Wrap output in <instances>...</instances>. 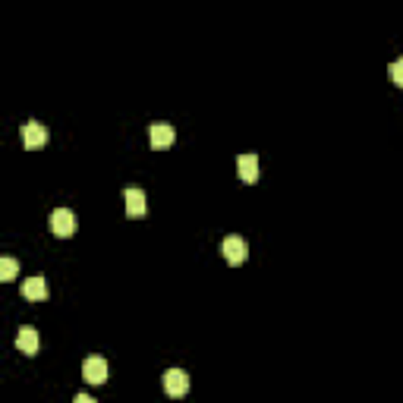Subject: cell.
<instances>
[{"label":"cell","mask_w":403,"mask_h":403,"mask_svg":"<svg viewBox=\"0 0 403 403\" xmlns=\"http://www.w3.org/2000/svg\"><path fill=\"white\" fill-rule=\"evenodd\" d=\"M73 403H94V397H88V394H76V400Z\"/></svg>","instance_id":"cell-13"},{"label":"cell","mask_w":403,"mask_h":403,"mask_svg":"<svg viewBox=\"0 0 403 403\" xmlns=\"http://www.w3.org/2000/svg\"><path fill=\"white\" fill-rule=\"evenodd\" d=\"M123 208H126V214L129 218H142L145 214V192L142 189H136V186H129V189H123Z\"/></svg>","instance_id":"cell-6"},{"label":"cell","mask_w":403,"mask_h":403,"mask_svg":"<svg viewBox=\"0 0 403 403\" xmlns=\"http://www.w3.org/2000/svg\"><path fill=\"white\" fill-rule=\"evenodd\" d=\"M19 136H22L25 148H41V145L48 142V129H44L38 120H25L22 129H19Z\"/></svg>","instance_id":"cell-2"},{"label":"cell","mask_w":403,"mask_h":403,"mask_svg":"<svg viewBox=\"0 0 403 403\" xmlns=\"http://www.w3.org/2000/svg\"><path fill=\"white\" fill-rule=\"evenodd\" d=\"M22 296H25V299H44V296H48V283H44V277L41 274L25 277V281H22Z\"/></svg>","instance_id":"cell-10"},{"label":"cell","mask_w":403,"mask_h":403,"mask_svg":"<svg viewBox=\"0 0 403 403\" xmlns=\"http://www.w3.org/2000/svg\"><path fill=\"white\" fill-rule=\"evenodd\" d=\"M388 73H390V79H394V85H400V88H403V57H400V60L390 63Z\"/></svg>","instance_id":"cell-12"},{"label":"cell","mask_w":403,"mask_h":403,"mask_svg":"<svg viewBox=\"0 0 403 403\" xmlns=\"http://www.w3.org/2000/svg\"><path fill=\"white\" fill-rule=\"evenodd\" d=\"M164 390L170 397H183L189 390V375L183 369H167L164 372Z\"/></svg>","instance_id":"cell-4"},{"label":"cell","mask_w":403,"mask_h":403,"mask_svg":"<svg viewBox=\"0 0 403 403\" xmlns=\"http://www.w3.org/2000/svg\"><path fill=\"white\" fill-rule=\"evenodd\" d=\"M236 170H239V180L243 183H258V157L255 155H239Z\"/></svg>","instance_id":"cell-9"},{"label":"cell","mask_w":403,"mask_h":403,"mask_svg":"<svg viewBox=\"0 0 403 403\" xmlns=\"http://www.w3.org/2000/svg\"><path fill=\"white\" fill-rule=\"evenodd\" d=\"M50 233H54V236H73L76 214L69 211V208H54V211H50Z\"/></svg>","instance_id":"cell-1"},{"label":"cell","mask_w":403,"mask_h":403,"mask_svg":"<svg viewBox=\"0 0 403 403\" xmlns=\"http://www.w3.org/2000/svg\"><path fill=\"white\" fill-rule=\"evenodd\" d=\"M174 126H167V123H151L148 126V142H151V148H170L174 145Z\"/></svg>","instance_id":"cell-7"},{"label":"cell","mask_w":403,"mask_h":403,"mask_svg":"<svg viewBox=\"0 0 403 403\" xmlns=\"http://www.w3.org/2000/svg\"><path fill=\"white\" fill-rule=\"evenodd\" d=\"M16 350L19 353H25V356H35L38 353V331L35 327H19V334H16Z\"/></svg>","instance_id":"cell-8"},{"label":"cell","mask_w":403,"mask_h":403,"mask_svg":"<svg viewBox=\"0 0 403 403\" xmlns=\"http://www.w3.org/2000/svg\"><path fill=\"white\" fill-rule=\"evenodd\" d=\"M246 239L243 236H227L224 243H220V255L227 258V264H243L246 262Z\"/></svg>","instance_id":"cell-3"},{"label":"cell","mask_w":403,"mask_h":403,"mask_svg":"<svg viewBox=\"0 0 403 403\" xmlns=\"http://www.w3.org/2000/svg\"><path fill=\"white\" fill-rule=\"evenodd\" d=\"M82 378H85L88 384H104L107 381V362L101 356H88L85 362H82Z\"/></svg>","instance_id":"cell-5"},{"label":"cell","mask_w":403,"mask_h":403,"mask_svg":"<svg viewBox=\"0 0 403 403\" xmlns=\"http://www.w3.org/2000/svg\"><path fill=\"white\" fill-rule=\"evenodd\" d=\"M16 271H19V262L16 258H0V281H13L16 277Z\"/></svg>","instance_id":"cell-11"}]
</instances>
